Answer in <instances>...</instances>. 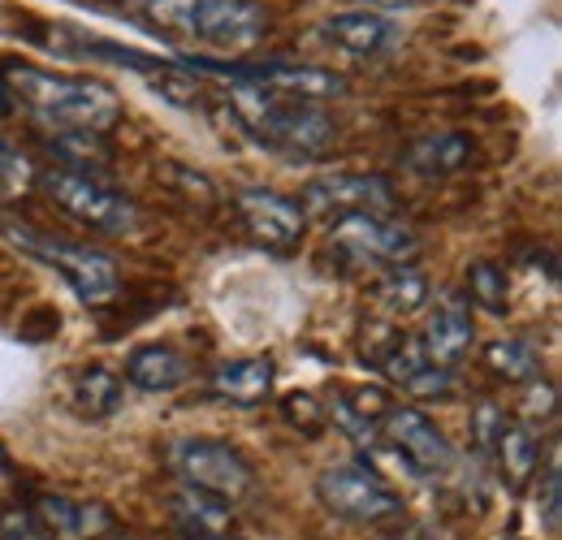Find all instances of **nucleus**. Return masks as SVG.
Instances as JSON below:
<instances>
[{
  "mask_svg": "<svg viewBox=\"0 0 562 540\" xmlns=\"http://www.w3.org/2000/svg\"><path fill=\"white\" fill-rule=\"evenodd\" d=\"M4 95L13 100V109H22L31 122H40L44 131H82V135H109L122 122V95L100 82V78H82V74H53L40 66H22V61H4L0 66Z\"/></svg>",
  "mask_w": 562,
  "mask_h": 540,
  "instance_id": "f257e3e1",
  "label": "nucleus"
},
{
  "mask_svg": "<svg viewBox=\"0 0 562 540\" xmlns=\"http://www.w3.org/2000/svg\"><path fill=\"white\" fill-rule=\"evenodd\" d=\"M225 109L234 113V122L247 135L260 138L273 151H285V156L316 160L338 147V122L321 104L285 100L278 91H260V87H229Z\"/></svg>",
  "mask_w": 562,
  "mask_h": 540,
  "instance_id": "f03ea898",
  "label": "nucleus"
},
{
  "mask_svg": "<svg viewBox=\"0 0 562 540\" xmlns=\"http://www.w3.org/2000/svg\"><path fill=\"white\" fill-rule=\"evenodd\" d=\"M4 238L13 247H22L26 256L44 260L48 269H57L70 290L87 303V307H104L117 290H122V272H117V260L91 243H70V238H57V234H44L35 225H18V221H4L0 225Z\"/></svg>",
  "mask_w": 562,
  "mask_h": 540,
  "instance_id": "7ed1b4c3",
  "label": "nucleus"
},
{
  "mask_svg": "<svg viewBox=\"0 0 562 540\" xmlns=\"http://www.w3.org/2000/svg\"><path fill=\"white\" fill-rule=\"evenodd\" d=\"M165 468L173 472L178 484L212 493V497H221L229 506L251 497L256 484H260L251 459L238 446L221 441V437H178V441H169L165 446Z\"/></svg>",
  "mask_w": 562,
  "mask_h": 540,
  "instance_id": "20e7f679",
  "label": "nucleus"
},
{
  "mask_svg": "<svg viewBox=\"0 0 562 540\" xmlns=\"http://www.w3.org/2000/svg\"><path fill=\"white\" fill-rule=\"evenodd\" d=\"M35 187L48 195L57 212H66L70 221L87 225V229H100V234H135L139 229V203L126 191L109 187L104 178L48 165L35 173Z\"/></svg>",
  "mask_w": 562,
  "mask_h": 540,
  "instance_id": "39448f33",
  "label": "nucleus"
},
{
  "mask_svg": "<svg viewBox=\"0 0 562 540\" xmlns=\"http://www.w3.org/2000/svg\"><path fill=\"white\" fill-rule=\"evenodd\" d=\"M316 497L334 519H342L351 528H381V524L403 519V497L363 459L329 463L316 475Z\"/></svg>",
  "mask_w": 562,
  "mask_h": 540,
  "instance_id": "423d86ee",
  "label": "nucleus"
},
{
  "mask_svg": "<svg viewBox=\"0 0 562 540\" xmlns=\"http://www.w3.org/2000/svg\"><path fill=\"white\" fill-rule=\"evenodd\" d=\"M329 247L351 265V269H398V265H416L420 256V238L412 225L390 221V216H347L334 221Z\"/></svg>",
  "mask_w": 562,
  "mask_h": 540,
  "instance_id": "0eeeda50",
  "label": "nucleus"
},
{
  "mask_svg": "<svg viewBox=\"0 0 562 540\" xmlns=\"http://www.w3.org/2000/svg\"><path fill=\"white\" fill-rule=\"evenodd\" d=\"M376 446H390L420 480H437L454 468V446L420 406L390 403V410L381 415V428H376Z\"/></svg>",
  "mask_w": 562,
  "mask_h": 540,
  "instance_id": "6e6552de",
  "label": "nucleus"
},
{
  "mask_svg": "<svg viewBox=\"0 0 562 540\" xmlns=\"http://www.w3.org/2000/svg\"><path fill=\"white\" fill-rule=\"evenodd\" d=\"M398 200L394 182L381 173H321L303 187L299 207L307 216H325V221H347V216H385Z\"/></svg>",
  "mask_w": 562,
  "mask_h": 540,
  "instance_id": "1a4fd4ad",
  "label": "nucleus"
},
{
  "mask_svg": "<svg viewBox=\"0 0 562 540\" xmlns=\"http://www.w3.org/2000/svg\"><path fill=\"white\" fill-rule=\"evenodd\" d=\"M234 212H238L243 229L260 247H269L278 256L294 251L303 243V234H307V212L299 207V200H290L281 191H269V187H243L234 195Z\"/></svg>",
  "mask_w": 562,
  "mask_h": 540,
  "instance_id": "9d476101",
  "label": "nucleus"
},
{
  "mask_svg": "<svg viewBox=\"0 0 562 540\" xmlns=\"http://www.w3.org/2000/svg\"><path fill=\"white\" fill-rule=\"evenodd\" d=\"M269 35V13L256 0H204L191 26L195 44L221 53H247Z\"/></svg>",
  "mask_w": 562,
  "mask_h": 540,
  "instance_id": "9b49d317",
  "label": "nucleus"
},
{
  "mask_svg": "<svg viewBox=\"0 0 562 540\" xmlns=\"http://www.w3.org/2000/svg\"><path fill=\"white\" fill-rule=\"evenodd\" d=\"M376 368L385 372L390 385H398L403 394H412L420 403H441V398L454 394V372L432 363L416 338H394L390 350L376 359Z\"/></svg>",
  "mask_w": 562,
  "mask_h": 540,
  "instance_id": "f8f14e48",
  "label": "nucleus"
},
{
  "mask_svg": "<svg viewBox=\"0 0 562 540\" xmlns=\"http://www.w3.org/2000/svg\"><path fill=\"white\" fill-rule=\"evenodd\" d=\"M476 341V325H472V303L459 294V290H446L441 303L428 312L420 334V350L441 363V368H454Z\"/></svg>",
  "mask_w": 562,
  "mask_h": 540,
  "instance_id": "ddd939ff",
  "label": "nucleus"
},
{
  "mask_svg": "<svg viewBox=\"0 0 562 540\" xmlns=\"http://www.w3.org/2000/svg\"><path fill=\"white\" fill-rule=\"evenodd\" d=\"M325 44L359 57V61H372V57H385L394 44H398V26L385 18V13H372V9H347V13H334L325 26H321Z\"/></svg>",
  "mask_w": 562,
  "mask_h": 540,
  "instance_id": "4468645a",
  "label": "nucleus"
},
{
  "mask_svg": "<svg viewBox=\"0 0 562 540\" xmlns=\"http://www.w3.org/2000/svg\"><path fill=\"white\" fill-rule=\"evenodd\" d=\"M476 165V143L463 131H424L403 147V169L416 178H454Z\"/></svg>",
  "mask_w": 562,
  "mask_h": 540,
  "instance_id": "2eb2a0df",
  "label": "nucleus"
},
{
  "mask_svg": "<svg viewBox=\"0 0 562 540\" xmlns=\"http://www.w3.org/2000/svg\"><path fill=\"white\" fill-rule=\"evenodd\" d=\"M26 510L53 532V540H95L113 532V515L100 502H82L66 493H40Z\"/></svg>",
  "mask_w": 562,
  "mask_h": 540,
  "instance_id": "dca6fc26",
  "label": "nucleus"
},
{
  "mask_svg": "<svg viewBox=\"0 0 562 540\" xmlns=\"http://www.w3.org/2000/svg\"><path fill=\"white\" fill-rule=\"evenodd\" d=\"M273 385H278V368L273 359H229L212 372L209 381V394L221 406H238V410H256L273 398Z\"/></svg>",
  "mask_w": 562,
  "mask_h": 540,
  "instance_id": "f3484780",
  "label": "nucleus"
},
{
  "mask_svg": "<svg viewBox=\"0 0 562 540\" xmlns=\"http://www.w3.org/2000/svg\"><path fill=\"white\" fill-rule=\"evenodd\" d=\"M169 510L182 540H234V506L191 484L169 488Z\"/></svg>",
  "mask_w": 562,
  "mask_h": 540,
  "instance_id": "a211bd4d",
  "label": "nucleus"
},
{
  "mask_svg": "<svg viewBox=\"0 0 562 540\" xmlns=\"http://www.w3.org/2000/svg\"><path fill=\"white\" fill-rule=\"evenodd\" d=\"M497 480L510 488V493H524L532 480H537V468H541V441H537V428L519 424L515 415L502 424V432L493 437L490 454Z\"/></svg>",
  "mask_w": 562,
  "mask_h": 540,
  "instance_id": "6ab92c4d",
  "label": "nucleus"
},
{
  "mask_svg": "<svg viewBox=\"0 0 562 540\" xmlns=\"http://www.w3.org/2000/svg\"><path fill=\"white\" fill-rule=\"evenodd\" d=\"M260 91H278L285 100H303V104H321V100H338L351 91V82L334 69L299 66V61H260Z\"/></svg>",
  "mask_w": 562,
  "mask_h": 540,
  "instance_id": "aec40b11",
  "label": "nucleus"
},
{
  "mask_svg": "<svg viewBox=\"0 0 562 540\" xmlns=\"http://www.w3.org/2000/svg\"><path fill=\"white\" fill-rule=\"evenodd\" d=\"M191 359L169 341H147L126 355V381L143 394H173L191 381Z\"/></svg>",
  "mask_w": 562,
  "mask_h": 540,
  "instance_id": "412c9836",
  "label": "nucleus"
},
{
  "mask_svg": "<svg viewBox=\"0 0 562 540\" xmlns=\"http://www.w3.org/2000/svg\"><path fill=\"white\" fill-rule=\"evenodd\" d=\"M390 394L376 390V385H355V390H338L334 403L325 406V415L347 428L355 441H376V428H381V415L390 410Z\"/></svg>",
  "mask_w": 562,
  "mask_h": 540,
  "instance_id": "4be33fe9",
  "label": "nucleus"
},
{
  "mask_svg": "<svg viewBox=\"0 0 562 540\" xmlns=\"http://www.w3.org/2000/svg\"><path fill=\"white\" fill-rule=\"evenodd\" d=\"M122 394H126L122 376L113 368H104V363H91V368H82L74 376L70 406L82 419H109V415L122 410Z\"/></svg>",
  "mask_w": 562,
  "mask_h": 540,
  "instance_id": "5701e85b",
  "label": "nucleus"
},
{
  "mask_svg": "<svg viewBox=\"0 0 562 540\" xmlns=\"http://www.w3.org/2000/svg\"><path fill=\"white\" fill-rule=\"evenodd\" d=\"M428 294H432V285L416 265H398V269H385L376 277V303L394 320H407V316L424 312Z\"/></svg>",
  "mask_w": 562,
  "mask_h": 540,
  "instance_id": "b1692460",
  "label": "nucleus"
},
{
  "mask_svg": "<svg viewBox=\"0 0 562 540\" xmlns=\"http://www.w3.org/2000/svg\"><path fill=\"white\" fill-rule=\"evenodd\" d=\"M481 363L506 385H528L541 376V350L528 338H490L481 350Z\"/></svg>",
  "mask_w": 562,
  "mask_h": 540,
  "instance_id": "393cba45",
  "label": "nucleus"
},
{
  "mask_svg": "<svg viewBox=\"0 0 562 540\" xmlns=\"http://www.w3.org/2000/svg\"><path fill=\"white\" fill-rule=\"evenodd\" d=\"M468 303H476L481 312L490 316H506L510 312V281H506V269H497L493 260H476L468 265Z\"/></svg>",
  "mask_w": 562,
  "mask_h": 540,
  "instance_id": "a878e982",
  "label": "nucleus"
},
{
  "mask_svg": "<svg viewBox=\"0 0 562 540\" xmlns=\"http://www.w3.org/2000/svg\"><path fill=\"white\" fill-rule=\"evenodd\" d=\"M31 191H35V165L22 156V147L0 135V207L22 203Z\"/></svg>",
  "mask_w": 562,
  "mask_h": 540,
  "instance_id": "bb28decb",
  "label": "nucleus"
},
{
  "mask_svg": "<svg viewBox=\"0 0 562 540\" xmlns=\"http://www.w3.org/2000/svg\"><path fill=\"white\" fill-rule=\"evenodd\" d=\"M200 4H204V0H139V13L151 22V31L191 40V26H195Z\"/></svg>",
  "mask_w": 562,
  "mask_h": 540,
  "instance_id": "cd10ccee",
  "label": "nucleus"
},
{
  "mask_svg": "<svg viewBox=\"0 0 562 540\" xmlns=\"http://www.w3.org/2000/svg\"><path fill=\"white\" fill-rule=\"evenodd\" d=\"M554 415H559V390H554V381H546V376L528 381L515 419H519V424H528V428H537V424H550Z\"/></svg>",
  "mask_w": 562,
  "mask_h": 540,
  "instance_id": "c85d7f7f",
  "label": "nucleus"
},
{
  "mask_svg": "<svg viewBox=\"0 0 562 540\" xmlns=\"http://www.w3.org/2000/svg\"><path fill=\"white\" fill-rule=\"evenodd\" d=\"M281 415H285V424L290 428H299V432H307V437H316L321 428H325V406H316L312 394H285L281 398Z\"/></svg>",
  "mask_w": 562,
  "mask_h": 540,
  "instance_id": "c756f323",
  "label": "nucleus"
},
{
  "mask_svg": "<svg viewBox=\"0 0 562 540\" xmlns=\"http://www.w3.org/2000/svg\"><path fill=\"white\" fill-rule=\"evenodd\" d=\"M537 519L546 524V532L554 537L562 524V475H559V463H550L546 468V480H541V497H537Z\"/></svg>",
  "mask_w": 562,
  "mask_h": 540,
  "instance_id": "7c9ffc66",
  "label": "nucleus"
},
{
  "mask_svg": "<svg viewBox=\"0 0 562 540\" xmlns=\"http://www.w3.org/2000/svg\"><path fill=\"white\" fill-rule=\"evenodd\" d=\"M510 415H506V406L497 403H481L476 410H472V441H476V450L481 454H490L493 437L502 432V424H506Z\"/></svg>",
  "mask_w": 562,
  "mask_h": 540,
  "instance_id": "2f4dec72",
  "label": "nucleus"
},
{
  "mask_svg": "<svg viewBox=\"0 0 562 540\" xmlns=\"http://www.w3.org/2000/svg\"><path fill=\"white\" fill-rule=\"evenodd\" d=\"M0 540H53V532L31 510H4L0 515Z\"/></svg>",
  "mask_w": 562,
  "mask_h": 540,
  "instance_id": "473e14b6",
  "label": "nucleus"
},
{
  "mask_svg": "<svg viewBox=\"0 0 562 540\" xmlns=\"http://www.w3.org/2000/svg\"><path fill=\"white\" fill-rule=\"evenodd\" d=\"M359 9H372V13H394V9H412L416 0H355Z\"/></svg>",
  "mask_w": 562,
  "mask_h": 540,
  "instance_id": "72a5a7b5",
  "label": "nucleus"
},
{
  "mask_svg": "<svg viewBox=\"0 0 562 540\" xmlns=\"http://www.w3.org/2000/svg\"><path fill=\"white\" fill-rule=\"evenodd\" d=\"M385 540H428L424 532H403V537H385Z\"/></svg>",
  "mask_w": 562,
  "mask_h": 540,
  "instance_id": "f704fd0d",
  "label": "nucleus"
},
{
  "mask_svg": "<svg viewBox=\"0 0 562 540\" xmlns=\"http://www.w3.org/2000/svg\"><path fill=\"white\" fill-rule=\"evenodd\" d=\"M95 540H135V537H109V532H104V537H95Z\"/></svg>",
  "mask_w": 562,
  "mask_h": 540,
  "instance_id": "c9c22d12",
  "label": "nucleus"
},
{
  "mask_svg": "<svg viewBox=\"0 0 562 540\" xmlns=\"http://www.w3.org/2000/svg\"><path fill=\"white\" fill-rule=\"evenodd\" d=\"M0 459H4V450H0Z\"/></svg>",
  "mask_w": 562,
  "mask_h": 540,
  "instance_id": "e433bc0d",
  "label": "nucleus"
}]
</instances>
